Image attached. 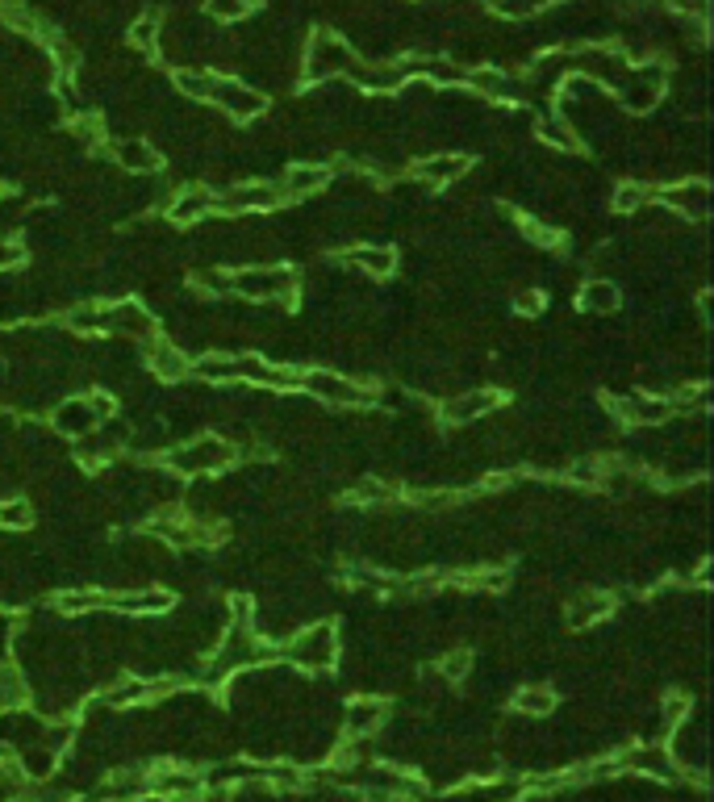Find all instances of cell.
<instances>
[{
	"label": "cell",
	"mask_w": 714,
	"mask_h": 802,
	"mask_svg": "<svg viewBox=\"0 0 714 802\" xmlns=\"http://www.w3.org/2000/svg\"><path fill=\"white\" fill-rule=\"evenodd\" d=\"M339 652H343L339 627L326 623V619L297 627L293 635H284V644L276 648V656H284L301 673H330V669L339 665Z\"/></svg>",
	"instance_id": "cell-3"
},
{
	"label": "cell",
	"mask_w": 714,
	"mask_h": 802,
	"mask_svg": "<svg viewBox=\"0 0 714 802\" xmlns=\"http://www.w3.org/2000/svg\"><path fill=\"white\" fill-rule=\"evenodd\" d=\"M222 76L205 72V67H184V72H176V88L184 92L188 101H209L213 105V92H218Z\"/></svg>",
	"instance_id": "cell-33"
},
{
	"label": "cell",
	"mask_w": 714,
	"mask_h": 802,
	"mask_svg": "<svg viewBox=\"0 0 714 802\" xmlns=\"http://www.w3.org/2000/svg\"><path fill=\"white\" fill-rule=\"evenodd\" d=\"M101 702L105 706H134V702H147V681L134 677V673H113V681L101 690Z\"/></svg>",
	"instance_id": "cell-31"
},
{
	"label": "cell",
	"mask_w": 714,
	"mask_h": 802,
	"mask_svg": "<svg viewBox=\"0 0 714 802\" xmlns=\"http://www.w3.org/2000/svg\"><path fill=\"white\" fill-rule=\"evenodd\" d=\"M351 84H360L364 92H397L401 84H406V63H360L351 59L347 72H343Z\"/></svg>",
	"instance_id": "cell-25"
},
{
	"label": "cell",
	"mask_w": 714,
	"mask_h": 802,
	"mask_svg": "<svg viewBox=\"0 0 714 802\" xmlns=\"http://www.w3.org/2000/svg\"><path fill=\"white\" fill-rule=\"evenodd\" d=\"M105 418H113V397L109 393H76V397H63L59 406L51 410V431L59 439H84L101 427Z\"/></svg>",
	"instance_id": "cell-6"
},
{
	"label": "cell",
	"mask_w": 714,
	"mask_h": 802,
	"mask_svg": "<svg viewBox=\"0 0 714 802\" xmlns=\"http://www.w3.org/2000/svg\"><path fill=\"white\" fill-rule=\"evenodd\" d=\"M255 0H205V13L213 21H243Z\"/></svg>",
	"instance_id": "cell-47"
},
{
	"label": "cell",
	"mask_w": 714,
	"mask_h": 802,
	"mask_svg": "<svg viewBox=\"0 0 714 802\" xmlns=\"http://www.w3.org/2000/svg\"><path fill=\"white\" fill-rule=\"evenodd\" d=\"M506 406V393L493 389V385H476V389H464V393H451L443 406H439V418L447 427H468V422H481L489 414H497Z\"/></svg>",
	"instance_id": "cell-7"
},
{
	"label": "cell",
	"mask_w": 714,
	"mask_h": 802,
	"mask_svg": "<svg viewBox=\"0 0 714 802\" xmlns=\"http://www.w3.org/2000/svg\"><path fill=\"white\" fill-rule=\"evenodd\" d=\"M259 782L272 786V790H301L305 773L297 765H264V777H259Z\"/></svg>",
	"instance_id": "cell-45"
},
{
	"label": "cell",
	"mask_w": 714,
	"mask_h": 802,
	"mask_svg": "<svg viewBox=\"0 0 714 802\" xmlns=\"http://www.w3.org/2000/svg\"><path fill=\"white\" fill-rule=\"evenodd\" d=\"M347 63H351V51H347V46L335 42V38H326V34H318L314 42H309L305 80H330V76L347 72Z\"/></svg>",
	"instance_id": "cell-22"
},
{
	"label": "cell",
	"mask_w": 714,
	"mask_h": 802,
	"mask_svg": "<svg viewBox=\"0 0 714 802\" xmlns=\"http://www.w3.org/2000/svg\"><path fill=\"white\" fill-rule=\"evenodd\" d=\"M468 168H472V159H468V155H460V151H443V155H426V159H418L410 172H414L426 188H447V184L464 180Z\"/></svg>",
	"instance_id": "cell-21"
},
{
	"label": "cell",
	"mask_w": 714,
	"mask_h": 802,
	"mask_svg": "<svg viewBox=\"0 0 714 802\" xmlns=\"http://www.w3.org/2000/svg\"><path fill=\"white\" fill-rule=\"evenodd\" d=\"M218 197V214H230V218H243V214H268V209L280 205V188L268 184V180H251V184H230L222 188Z\"/></svg>",
	"instance_id": "cell-9"
},
{
	"label": "cell",
	"mask_w": 714,
	"mask_h": 802,
	"mask_svg": "<svg viewBox=\"0 0 714 802\" xmlns=\"http://www.w3.org/2000/svg\"><path fill=\"white\" fill-rule=\"evenodd\" d=\"M130 46L134 51H142V55H155L159 51V13H142L134 26H130Z\"/></svg>",
	"instance_id": "cell-39"
},
{
	"label": "cell",
	"mask_w": 714,
	"mask_h": 802,
	"mask_svg": "<svg viewBox=\"0 0 714 802\" xmlns=\"http://www.w3.org/2000/svg\"><path fill=\"white\" fill-rule=\"evenodd\" d=\"M577 305L585 314H614L618 305H623V293H618L614 280H585L581 293H577Z\"/></svg>",
	"instance_id": "cell-29"
},
{
	"label": "cell",
	"mask_w": 714,
	"mask_h": 802,
	"mask_svg": "<svg viewBox=\"0 0 714 802\" xmlns=\"http://www.w3.org/2000/svg\"><path fill=\"white\" fill-rule=\"evenodd\" d=\"M188 285H193L201 297H230V272L226 268H193Z\"/></svg>",
	"instance_id": "cell-38"
},
{
	"label": "cell",
	"mask_w": 714,
	"mask_h": 802,
	"mask_svg": "<svg viewBox=\"0 0 714 802\" xmlns=\"http://www.w3.org/2000/svg\"><path fill=\"white\" fill-rule=\"evenodd\" d=\"M326 184H330V168H322V163H293V168H284V176L276 180L280 201H305V197L322 193Z\"/></svg>",
	"instance_id": "cell-23"
},
{
	"label": "cell",
	"mask_w": 714,
	"mask_h": 802,
	"mask_svg": "<svg viewBox=\"0 0 714 802\" xmlns=\"http://www.w3.org/2000/svg\"><path fill=\"white\" fill-rule=\"evenodd\" d=\"M468 669H472V652H468V648H456V652H443L435 677L447 681V686H456V681L468 677Z\"/></svg>",
	"instance_id": "cell-43"
},
{
	"label": "cell",
	"mask_w": 714,
	"mask_h": 802,
	"mask_svg": "<svg viewBox=\"0 0 714 802\" xmlns=\"http://www.w3.org/2000/svg\"><path fill=\"white\" fill-rule=\"evenodd\" d=\"M213 105H218L226 117H234V122H251V117H259L268 109V97L259 88H247L243 80H222L218 92H213Z\"/></svg>",
	"instance_id": "cell-18"
},
{
	"label": "cell",
	"mask_w": 714,
	"mask_h": 802,
	"mask_svg": "<svg viewBox=\"0 0 714 802\" xmlns=\"http://www.w3.org/2000/svg\"><path fill=\"white\" fill-rule=\"evenodd\" d=\"M426 76V80H435V84H464L468 80V72L464 67H456V63H447V59H410L406 63V76Z\"/></svg>",
	"instance_id": "cell-37"
},
{
	"label": "cell",
	"mask_w": 714,
	"mask_h": 802,
	"mask_svg": "<svg viewBox=\"0 0 714 802\" xmlns=\"http://www.w3.org/2000/svg\"><path fill=\"white\" fill-rule=\"evenodd\" d=\"M610 615H614V594H606V589H581V594L564 606V623L573 627V631L598 627Z\"/></svg>",
	"instance_id": "cell-24"
},
{
	"label": "cell",
	"mask_w": 714,
	"mask_h": 802,
	"mask_svg": "<svg viewBox=\"0 0 714 802\" xmlns=\"http://www.w3.org/2000/svg\"><path fill=\"white\" fill-rule=\"evenodd\" d=\"M664 88H669V72H664L660 63H648L618 84V101H623V109H631V113H648L664 97Z\"/></svg>",
	"instance_id": "cell-14"
},
{
	"label": "cell",
	"mask_w": 714,
	"mask_h": 802,
	"mask_svg": "<svg viewBox=\"0 0 714 802\" xmlns=\"http://www.w3.org/2000/svg\"><path fill=\"white\" fill-rule=\"evenodd\" d=\"M122 172H134V176H155L159 172V151L151 143H142V138H122V143H105L101 147Z\"/></svg>",
	"instance_id": "cell-26"
},
{
	"label": "cell",
	"mask_w": 714,
	"mask_h": 802,
	"mask_svg": "<svg viewBox=\"0 0 714 802\" xmlns=\"http://www.w3.org/2000/svg\"><path fill=\"white\" fill-rule=\"evenodd\" d=\"M193 376L209 385H259V389H293L297 376L293 368L272 364L255 351H209L193 360Z\"/></svg>",
	"instance_id": "cell-1"
},
{
	"label": "cell",
	"mask_w": 714,
	"mask_h": 802,
	"mask_svg": "<svg viewBox=\"0 0 714 802\" xmlns=\"http://www.w3.org/2000/svg\"><path fill=\"white\" fill-rule=\"evenodd\" d=\"M673 9H677L681 17H694V26H706V17H710V0H673Z\"/></svg>",
	"instance_id": "cell-51"
},
{
	"label": "cell",
	"mask_w": 714,
	"mask_h": 802,
	"mask_svg": "<svg viewBox=\"0 0 714 802\" xmlns=\"http://www.w3.org/2000/svg\"><path fill=\"white\" fill-rule=\"evenodd\" d=\"M5 9H9V0H0V13H5Z\"/></svg>",
	"instance_id": "cell-53"
},
{
	"label": "cell",
	"mask_w": 714,
	"mask_h": 802,
	"mask_svg": "<svg viewBox=\"0 0 714 802\" xmlns=\"http://www.w3.org/2000/svg\"><path fill=\"white\" fill-rule=\"evenodd\" d=\"M689 715V698L685 694H669L660 702V736H673V731L685 723Z\"/></svg>",
	"instance_id": "cell-44"
},
{
	"label": "cell",
	"mask_w": 714,
	"mask_h": 802,
	"mask_svg": "<svg viewBox=\"0 0 714 802\" xmlns=\"http://www.w3.org/2000/svg\"><path fill=\"white\" fill-rule=\"evenodd\" d=\"M618 769H635V773H648V777H656V782H673V777L681 773L677 769V761H673V752L664 748V744H635V748H627V752H618Z\"/></svg>",
	"instance_id": "cell-17"
},
{
	"label": "cell",
	"mask_w": 714,
	"mask_h": 802,
	"mask_svg": "<svg viewBox=\"0 0 714 802\" xmlns=\"http://www.w3.org/2000/svg\"><path fill=\"white\" fill-rule=\"evenodd\" d=\"M464 84H472L485 101H497V105H514V101H522V88H527L518 76L502 72V67H481V72H472Z\"/></svg>",
	"instance_id": "cell-28"
},
{
	"label": "cell",
	"mask_w": 714,
	"mask_h": 802,
	"mask_svg": "<svg viewBox=\"0 0 714 802\" xmlns=\"http://www.w3.org/2000/svg\"><path fill=\"white\" fill-rule=\"evenodd\" d=\"M109 594L105 589H63L55 598V610L59 615H92V610H105Z\"/></svg>",
	"instance_id": "cell-36"
},
{
	"label": "cell",
	"mask_w": 714,
	"mask_h": 802,
	"mask_svg": "<svg viewBox=\"0 0 714 802\" xmlns=\"http://www.w3.org/2000/svg\"><path fill=\"white\" fill-rule=\"evenodd\" d=\"M172 606H176V594H172V589H159V585L117 589V594H109V602H105V610H113V615H130V619L168 615Z\"/></svg>",
	"instance_id": "cell-10"
},
{
	"label": "cell",
	"mask_w": 714,
	"mask_h": 802,
	"mask_svg": "<svg viewBox=\"0 0 714 802\" xmlns=\"http://www.w3.org/2000/svg\"><path fill=\"white\" fill-rule=\"evenodd\" d=\"M38 523V510L30 498H0V531L9 535H26Z\"/></svg>",
	"instance_id": "cell-32"
},
{
	"label": "cell",
	"mask_w": 714,
	"mask_h": 802,
	"mask_svg": "<svg viewBox=\"0 0 714 802\" xmlns=\"http://www.w3.org/2000/svg\"><path fill=\"white\" fill-rule=\"evenodd\" d=\"M71 138H76L80 147H105V126H101V117L76 113V117H71Z\"/></svg>",
	"instance_id": "cell-41"
},
{
	"label": "cell",
	"mask_w": 714,
	"mask_h": 802,
	"mask_svg": "<svg viewBox=\"0 0 714 802\" xmlns=\"http://www.w3.org/2000/svg\"><path fill=\"white\" fill-rule=\"evenodd\" d=\"M17 259H21V243H13V239H5V234H0V272L13 268Z\"/></svg>",
	"instance_id": "cell-52"
},
{
	"label": "cell",
	"mask_w": 714,
	"mask_h": 802,
	"mask_svg": "<svg viewBox=\"0 0 714 802\" xmlns=\"http://www.w3.org/2000/svg\"><path fill=\"white\" fill-rule=\"evenodd\" d=\"M126 443H130V427H126V422L105 418L92 435L76 439V456H80L84 468H105V464H113V456L122 452Z\"/></svg>",
	"instance_id": "cell-13"
},
{
	"label": "cell",
	"mask_w": 714,
	"mask_h": 802,
	"mask_svg": "<svg viewBox=\"0 0 714 802\" xmlns=\"http://www.w3.org/2000/svg\"><path fill=\"white\" fill-rule=\"evenodd\" d=\"M142 360H147V372L159 376V381L180 385V381L193 376V360H188V351L180 343H172V339H159L155 335L151 343H142Z\"/></svg>",
	"instance_id": "cell-15"
},
{
	"label": "cell",
	"mask_w": 714,
	"mask_h": 802,
	"mask_svg": "<svg viewBox=\"0 0 714 802\" xmlns=\"http://www.w3.org/2000/svg\"><path fill=\"white\" fill-rule=\"evenodd\" d=\"M205 782L197 769L188 765H159L147 773V794L163 798V802H176V798H201Z\"/></svg>",
	"instance_id": "cell-16"
},
{
	"label": "cell",
	"mask_w": 714,
	"mask_h": 802,
	"mask_svg": "<svg viewBox=\"0 0 714 802\" xmlns=\"http://www.w3.org/2000/svg\"><path fill=\"white\" fill-rule=\"evenodd\" d=\"M339 259H343L347 268H355V272L372 276V280H389V276L397 272V251H393V247H380V243H360V247H347Z\"/></svg>",
	"instance_id": "cell-27"
},
{
	"label": "cell",
	"mask_w": 714,
	"mask_h": 802,
	"mask_svg": "<svg viewBox=\"0 0 714 802\" xmlns=\"http://www.w3.org/2000/svg\"><path fill=\"white\" fill-rule=\"evenodd\" d=\"M176 802H197V798H176Z\"/></svg>",
	"instance_id": "cell-54"
},
{
	"label": "cell",
	"mask_w": 714,
	"mask_h": 802,
	"mask_svg": "<svg viewBox=\"0 0 714 802\" xmlns=\"http://www.w3.org/2000/svg\"><path fill=\"white\" fill-rule=\"evenodd\" d=\"M101 310H105V335L138 343H151L159 335V322L142 301H101Z\"/></svg>",
	"instance_id": "cell-8"
},
{
	"label": "cell",
	"mask_w": 714,
	"mask_h": 802,
	"mask_svg": "<svg viewBox=\"0 0 714 802\" xmlns=\"http://www.w3.org/2000/svg\"><path fill=\"white\" fill-rule=\"evenodd\" d=\"M514 711L527 719H547L556 711V690L552 686H522L514 694Z\"/></svg>",
	"instance_id": "cell-34"
},
{
	"label": "cell",
	"mask_w": 714,
	"mask_h": 802,
	"mask_svg": "<svg viewBox=\"0 0 714 802\" xmlns=\"http://www.w3.org/2000/svg\"><path fill=\"white\" fill-rule=\"evenodd\" d=\"M652 201V188L648 184H618L610 205L618 209V214H635V209H644Z\"/></svg>",
	"instance_id": "cell-42"
},
{
	"label": "cell",
	"mask_w": 714,
	"mask_h": 802,
	"mask_svg": "<svg viewBox=\"0 0 714 802\" xmlns=\"http://www.w3.org/2000/svg\"><path fill=\"white\" fill-rule=\"evenodd\" d=\"M230 297L255 301V305H284L293 310L301 297V276L284 264H247L230 268Z\"/></svg>",
	"instance_id": "cell-2"
},
{
	"label": "cell",
	"mask_w": 714,
	"mask_h": 802,
	"mask_svg": "<svg viewBox=\"0 0 714 802\" xmlns=\"http://www.w3.org/2000/svg\"><path fill=\"white\" fill-rule=\"evenodd\" d=\"M213 214H218V197H213V188H205V184H188L168 201V222H176V226H197Z\"/></svg>",
	"instance_id": "cell-20"
},
{
	"label": "cell",
	"mask_w": 714,
	"mask_h": 802,
	"mask_svg": "<svg viewBox=\"0 0 714 802\" xmlns=\"http://www.w3.org/2000/svg\"><path fill=\"white\" fill-rule=\"evenodd\" d=\"M234 460H238V447L222 435H201L163 452V468L172 477H218L226 468H234Z\"/></svg>",
	"instance_id": "cell-4"
},
{
	"label": "cell",
	"mask_w": 714,
	"mask_h": 802,
	"mask_svg": "<svg viewBox=\"0 0 714 802\" xmlns=\"http://www.w3.org/2000/svg\"><path fill=\"white\" fill-rule=\"evenodd\" d=\"M55 97H59V105H63V113H67V117L84 113V105H80V92H76V84H71V76H59V84H55Z\"/></svg>",
	"instance_id": "cell-50"
},
{
	"label": "cell",
	"mask_w": 714,
	"mask_h": 802,
	"mask_svg": "<svg viewBox=\"0 0 714 802\" xmlns=\"http://www.w3.org/2000/svg\"><path fill=\"white\" fill-rule=\"evenodd\" d=\"M30 702V686H26V677H21V669H13L9 660L0 665V715H9V711H21V706Z\"/></svg>",
	"instance_id": "cell-35"
},
{
	"label": "cell",
	"mask_w": 714,
	"mask_h": 802,
	"mask_svg": "<svg viewBox=\"0 0 714 802\" xmlns=\"http://www.w3.org/2000/svg\"><path fill=\"white\" fill-rule=\"evenodd\" d=\"M297 389H305L314 401L322 406H343V410H364V406H376L380 401V389L376 385H364V381H351L343 372H330V368H309L297 376Z\"/></svg>",
	"instance_id": "cell-5"
},
{
	"label": "cell",
	"mask_w": 714,
	"mask_h": 802,
	"mask_svg": "<svg viewBox=\"0 0 714 802\" xmlns=\"http://www.w3.org/2000/svg\"><path fill=\"white\" fill-rule=\"evenodd\" d=\"M669 214L685 218V222H706L710 218V184L706 180H681V184H669L660 188V193H652Z\"/></svg>",
	"instance_id": "cell-12"
},
{
	"label": "cell",
	"mask_w": 714,
	"mask_h": 802,
	"mask_svg": "<svg viewBox=\"0 0 714 802\" xmlns=\"http://www.w3.org/2000/svg\"><path fill=\"white\" fill-rule=\"evenodd\" d=\"M535 134L543 138L547 147H556V151H581V138L573 134V126L564 122V117L556 113V109H547V113H539V122H535Z\"/></svg>",
	"instance_id": "cell-30"
},
{
	"label": "cell",
	"mask_w": 714,
	"mask_h": 802,
	"mask_svg": "<svg viewBox=\"0 0 714 802\" xmlns=\"http://www.w3.org/2000/svg\"><path fill=\"white\" fill-rule=\"evenodd\" d=\"M510 305H514V314H522V318H539L547 310V297L539 289H514Z\"/></svg>",
	"instance_id": "cell-49"
},
{
	"label": "cell",
	"mask_w": 714,
	"mask_h": 802,
	"mask_svg": "<svg viewBox=\"0 0 714 802\" xmlns=\"http://www.w3.org/2000/svg\"><path fill=\"white\" fill-rule=\"evenodd\" d=\"M351 502L355 506H389V502H397V489L389 481L368 477V481H360V485L351 489Z\"/></svg>",
	"instance_id": "cell-40"
},
{
	"label": "cell",
	"mask_w": 714,
	"mask_h": 802,
	"mask_svg": "<svg viewBox=\"0 0 714 802\" xmlns=\"http://www.w3.org/2000/svg\"><path fill=\"white\" fill-rule=\"evenodd\" d=\"M485 5L497 13V17H531L547 5H556V0H485Z\"/></svg>",
	"instance_id": "cell-46"
},
{
	"label": "cell",
	"mask_w": 714,
	"mask_h": 802,
	"mask_svg": "<svg viewBox=\"0 0 714 802\" xmlns=\"http://www.w3.org/2000/svg\"><path fill=\"white\" fill-rule=\"evenodd\" d=\"M514 226H518L522 234H527V239H531L535 247H547V251H552V247H560V234H556L552 226L535 222V218H514Z\"/></svg>",
	"instance_id": "cell-48"
},
{
	"label": "cell",
	"mask_w": 714,
	"mask_h": 802,
	"mask_svg": "<svg viewBox=\"0 0 714 802\" xmlns=\"http://www.w3.org/2000/svg\"><path fill=\"white\" fill-rule=\"evenodd\" d=\"M610 414L623 422L627 431H639V427H660V422H669L673 406L656 393H623V397H610Z\"/></svg>",
	"instance_id": "cell-11"
},
{
	"label": "cell",
	"mask_w": 714,
	"mask_h": 802,
	"mask_svg": "<svg viewBox=\"0 0 714 802\" xmlns=\"http://www.w3.org/2000/svg\"><path fill=\"white\" fill-rule=\"evenodd\" d=\"M389 719V706L380 698H351L343 706V740H372Z\"/></svg>",
	"instance_id": "cell-19"
}]
</instances>
